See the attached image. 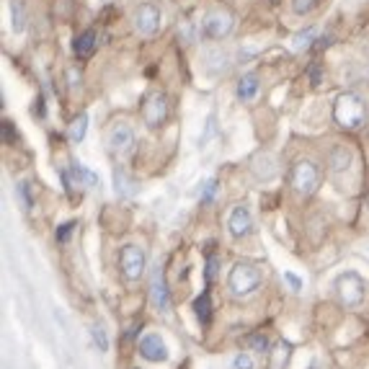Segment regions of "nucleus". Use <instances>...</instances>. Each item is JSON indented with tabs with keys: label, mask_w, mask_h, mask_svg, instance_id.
Segmentation results:
<instances>
[{
	"label": "nucleus",
	"mask_w": 369,
	"mask_h": 369,
	"mask_svg": "<svg viewBox=\"0 0 369 369\" xmlns=\"http://www.w3.org/2000/svg\"><path fill=\"white\" fill-rule=\"evenodd\" d=\"M264 282V274L256 264H248V261H241L230 269L227 274V289H230L232 297H250Z\"/></svg>",
	"instance_id": "f257e3e1"
},
{
	"label": "nucleus",
	"mask_w": 369,
	"mask_h": 369,
	"mask_svg": "<svg viewBox=\"0 0 369 369\" xmlns=\"http://www.w3.org/2000/svg\"><path fill=\"white\" fill-rule=\"evenodd\" d=\"M333 119L338 127L344 129H356L367 119V106L356 93H344L338 96L333 103Z\"/></svg>",
	"instance_id": "f03ea898"
},
{
	"label": "nucleus",
	"mask_w": 369,
	"mask_h": 369,
	"mask_svg": "<svg viewBox=\"0 0 369 369\" xmlns=\"http://www.w3.org/2000/svg\"><path fill=\"white\" fill-rule=\"evenodd\" d=\"M289 186H292L300 197L315 194L320 186V168L312 160H297L289 173Z\"/></svg>",
	"instance_id": "7ed1b4c3"
},
{
	"label": "nucleus",
	"mask_w": 369,
	"mask_h": 369,
	"mask_svg": "<svg viewBox=\"0 0 369 369\" xmlns=\"http://www.w3.org/2000/svg\"><path fill=\"white\" fill-rule=\"evenodd\" d=\"M145 266H147V256L137 243H127L119 250V271L127 282H140L142 274H145Z\"/></svg>",
	"instance_id": "20e7f679"
},
{
	"label": "nucleus",
	"mask_w": 369,
	"mask_h": 369,
	"mask_svg": "<svg viewBox=\"0 0 369 369\" xmlns=\"http://www.w3.org/2000/svg\"><path fill=\"white\" fill-rule=\"evenodd\" d=\"M336 294L346 308H359L364 302V279L356 271H346L336 279Z\"/></svg>",
	"instance_id": "39448f33"
},
{
	"label": "nucleus",
	"mask_w": 369,
	"mask_h": 369,
	"mask_svg": "<svg viewBox=\"0 0 369 369\" xmlns=\"http://www.w3.org/2000/svg\"><path fill=\"white\" fill-rule=\"evenodd\" d=\"M232 29H235V18L227 10H209L204 21H202V26H199V34L204 36V39L220 42V39L232 34Z\"/></svg>",
	"instance_id": "423d86ee"
},
{
	"label": "nucleus",
	"mask_w": 369,
	"mask_h": 369,
	"mask_svg": "<svg viewBox=\"0 0 369 369\" xmlns=\"http://www.w3.org/2000/svg\"><path fill=\"white\" fill-rule=\"evenodd\" d=\"M106 145H109V153L114 158H127L135 150V129L129 127V124H124V121L114 124L109 129V135H106Z\"/></svg>",
	"instance_id": "0eeeda50"
},
{
	"label": "nucleus",
	"mask_w": 369,
	"mask_h": 369,
	"mask_svg": "<svg viewBox=\"0 0 369 369\" xmlns=\"http://www.w3.org/2000/svg\"><path fill=\"white\" fill-rule=\"evenodd\" d=\"M132 21H135V31L140 36H153L160 29L163 13H160V8L155 3H140L137 8H135V18Z\"/></svg>",
	"instance_id": "6e6552de"
},
{
	"label": "nucleus",
	"mask_w": 369,
	"mask_h": 369,
	"mask_svg": "<svg viewBox=\"0 0 369 369\" xmlns=\"http://www.w3.org/2000/svg\"><path fill=\"white\" fill-rule=\"evenodd\" d=\"M165 119H168V98L160 91H155L142 103V121L150 129H158Z\"/></svg>",
	"instance_id": "1a4fd4ad"
},
{
	"label": "nucleus",
	"mask_w": 369,
	"mask_h": 369,
	"mask_svg": "<svg viewBox=\"0 0 369 369\" xmlns=\"http://www.w3.org/2000/svg\"><path fill=\"white\" fill-rule=\"evenodd\" d=\"M140 356L145 361H153V364H160V361L171 359V352H168V344L163 341V336L150 331L140 338Z\"/></svg>",
	"instance_id": "9d476101"
},
{
	"label": "nucleus",
	"mask_w": 369,
	"mask_h": 369,
	"mask_svg": "<svg viewBox=\"0 0 369 369\" xmlns=\"http://www.w3.org/2000/svg\"><path fill=\"white\" fill-rule=\"evenodd\" d=\"M150 297H153V305L158 312H163V315L171 312V292H168V284H165V274L160 264L153 266V274H150Z\"/></svg>",
	"instance_id": "9b49d317"
},
{
	"label": "nucleus",
	"mask_w": 369,
	"mask_h": 369,
	"mask_svg": "<svg viewBox=\"0 0 369 369\" xmlns=\"http://www.w3.org/2000/svg\"><path fill=\"white\" fill-rule=\"evenodd\" d=\"M227 230H230L232 238H246L253 230V215H250L248 206H232V212L227 215Z\"/></svg>",
	"instance_id": "f8f14e48"
},
{
	"label": "nucleus",
	"mask_w": 369,
	"mask_h": 369,
	"mask_svg": "<svg viewBox=\"0 0 369 369\" xmlns=\"http://www.w3.org/2000/svg\"><path fill=\"white\" fill-rule=\"evenodd\" d=\"M352 163H354V153H352V147H346V145H336L333 150H331V155H328V165H331V171L333 173L349 171Z\"/></svg>",
	"instance_id": "ddd939ff"
},
{
	"label": "nucleus",
	"mask_w": 369,
	"mask_h": 369,
	"mask_svg": "<svg viewBox=\"0 0 369 369\" xmlns=\"http://www.w3.org/2000/svg\"><path fill=\"white\" fill-rule=\"evenodd\" d=\"M250 168H253V176H256L258 181H264V183H266V181H274V179H276L274 158H271L269 153L256 155V158H253V165H250Z\"/></svg>",
	"instance_id": "4468645a"
},
{
	"label": "nucleus",
	"mask_w": 369,
	"mask_h": 369,
	"mask_svg": "<svg viewBox=\"0 0 369 369\" xmlns=\"http://www.w3.org/2000/svg\"><path fill=\"white\" fill-rule=\"evenodd\" d=\"M258 91H261V80H258L256 73L243 75L241 80H238V88H235V93H238V98H241L243 103L253 101V98L258 96Z\"/></svg>",
	"instance_id": "2eb2a0df"
},
{
	"label": "nucleus",
	"mask_w": 369,
	"mask_h": 369,
	"mask_svg": "<svg viewBox=\"0 0 369 369\" xmlns=\"http://www.w3.org/2000/svg\"><path fill=\"white\" fill-rule=\"evenodd\" d=\"M96 47H98V36H96V31H83V34L77 36L75 44H73V50H75L77 57H91L96 52Z\"/></svg>",
	"instance_id": "dca6fc26"
},
{
	"label": "nucleus",
	"mask_w": 369,
	"mask_h": 369,
	"mask_svg": "<svg viewBox=\"0 0 369 369\" xmlns=\"http://www.w3.org/2000/svg\"><path fill=\"white\" fill-rule=\"evenodd\" d=\"M73 179H75L77 183L88 186V189H96V186H101V183H98V176H96L93 171H88L86 165H80V163H73Z\"/></svg>",
	"instance_id": "f3484780"
},
{
	"label": "nucleus",
	"mask_w": 369,
	"mask_h": 369,
	"mask_svg": "<svg viewBox=\"0 0 369 369\" xmlns=\"http://www.w3.org/2000/svg\"><path fill=\"white\" fill-rule=\"evenodd\" d=\"M315 39H318V29H315V26H308L305 31H300V34H294V39H292V50H294V52L310 50Z\"/></svg>",
	"instance_id": "a211bd4d"
},
{
	"label": "nucleus",
	"mask_w": 369,
	"mask_h": 369,
	"mask_svg": "<svg viewBox=\"0 0 369 369\" xmlns=\"http://www.w3.org/2000/svg\"><path fill=\"white\" fill-rule=\"evenodd\" d=\"M10 13H13V31L21 34L26 29V8L24 0H10Z\"/></svg>",
	"instance_id": "6ab92c4d"
},
{
	"label": "nucleus",
	"mask_w": 369,
	"mask_h": 369,
	"mask_svg": "<svg viewBox=\"0 0 369 369\" xmlns=\"http://www.w3.org/2000/svg\"><path fill=\"white\" fill-rule=\"evenodd\" d=\"M194 312H197V318L202 323H209V315H212V302H209V292L199 294L197 300H194Z\"/></svg>",
	"instance_id": "aec40b11"
},
{
	"label": "nucleus",
	"mask_w": 369,
	"mask_h": 369,
	"mask_svg": "<svg viewBox=\"0 0 369 369\" xmlns=\"http://www.w3.org/2000/svg\"><path fill=\"white\" fill-rule=\"evenodd\" d=\"M114 183H116V194H119V197H132V194H135L132 181L127 179L124 168H116V171H114Z\"/></svg>",
	"instance_id": "412c9836"
},
{
	"label": "nucleus",
	"mask_w": 369,
	"mask_h": 369,
	"mask_svg": "<svg viewBox=\"0 0 369 369\" xmlns=\"http://www.w3.org/2000/svg\"><path fill=\"white\" fill-rule=\"evenodd\" d=\"M88 121H91V116H88V114H80V116L70 124V140H73V142H80V140L86 137Z\"/></svg>",
	"instance_id": "4be33fe9"
},
{
	"label": "nucleus",
	"mask_w": 369,
	"mask_h": 369,
	"mask_svg": "<svg viewBox=\"0 0 369 369\" xmlns=\"http://www.w3.org/2000/svg\"><path fill=\"white\" fill-rule=\"evenodd\" d=\"M318 3L320 0H292V10L297 16H308V13L318 8Z\"/></svg>",
	"instance_id": "5701e85b"
},
{
	"label": "nucleus",
	"mask_w": 369,
	"mask_h": 369,
	"mask_svg": "<svg viewBox=\"0 0 369 369\" xmlns=\"http://www.w3.org/2000/svg\"><path fill=\"white\" fill-rule=\"evenodd\" d=\"M230 367L232 369H256V361L250 359V354L241 352V354H235V356H232Z\"/></svg>",
	"instance_id": "b1692460"
},
{
	"label": "nucleus",
	"mask_w": 369,
	"mask_h": 369,
	"mask_svg": "<svg viewBox=\"0 0 369 369\" xmlns=\"http://www.w3.org/2000/svg\"><path fill=\"white\" fill-rule=\"evenodd\" d=\"M91 336H93V344L98 346V352H109V338H106V331L101 326L91 328Z\"/></svg>",
	"instance_id": "393cba45"
},
{
	"label": "nucleus",
	"mask_w": 369,
	"mask_h": 369,
	"mask_svg": "<svg viewBox=\"0 0 369 369\" xmlns=\"http://www.w3.org/2000/svg\"><path fill=\"white\" fill-rule=\"evenodd\" d=\"M16 191H18V199H21L24 209H26V212H31L34 202H31V194H29V183H26V181H21V183L16 186Z\"/></svg>",
	"instance_id": "a878e982"
},
{
	"label": "nucleus",
	"mask_w": 369,
	"mask_h": 369,
	"mask_svg": "<svg viewBox=\"0 0 369 369\" xmlns=\"http://www.w3.org/2000/svg\"><path fill=\"white\" fill-rule=\"evenodd\" d=\"M215 191H217V181L215 179H209L204 183V191H202V202H212V199H215Z\"/></svg>",
	"instance_id": "bb28decb"
},
{
	"label": "nucleus",
	"mask_w": 369,
	"mask_h": 369,
	"mask_svg": "<svg viewBox=\"0 0 369 369\" xmlns=\"http://www.w3.org/2000/svg\"><path fill=\"white\" fill-rule=\"evenodd\" d=\"M248 344L256 349V352H266L269 349V341H266V336H261V333H256V336H250L248 338Z\"/></svg>",
	"instance_id": "cd10ccee"
},
{
	"label": "nucleus",
	"mask_w": 369,
	"mask_h": 369,
	"mask_svg": "<svg viewBox=\"0 0 369 369\" xmlns=\"http://www.w3.org/2000/svg\"><path fill=\"white\" fill-rule=\"evenodd\" d=\"M284 282L292 287V292H300L302 289V279L300 276H294L292 271H284Z\"/></svg>",
	"instance_id": "c85d7f7f"
},
{
	"label": "nucleus",
	"mask_w": 369,
	"mask_h": 369,
	"mask_svg": "<svg viewBox=\"0 0 369 369\" xmlns=\"http://www.w3.org/2000/svg\"><path fill=\"white\" fill-rule=\"evenodd\" d=\"M217 264H220V261H217L215 256L206 261V282H212V279L217 276Z\"/></svg>",
	"instance_id": "c756f323"
},
{
	"label": "nucleus",
	"mask_w": 369,
	"mask_h": 369,
	"mask_svg": "<svg viewBox=\"0 0 369 369\" xmlns=\"http://www.w3.org/2000/svg\"><path fill=\"white\" fill-rule=\"evenodd\" d=\"M3 140H6V142H13V140H16V132H13V124H10V121H3Z\"/></svg>",
	"instance_id": "7c9ffc66"
},
{
	"label": "nucleus",
	"mask_w": 369,
	"mask_h": 369,
	"mask_svg": "<svg viewBox=\"0 0 369 369\" xmlns=\"http://www.w3.org/2000/svg\"><path fill=\"white\" fill-rule=\"evenodd\" d=\"M73 227H75V225H73V223H65V225H62L60 232H57V241H60V243L68 241V238H70V232H73Z\"/></svg>",
	"instance_id": "2f4dec72"
},
{
	"label": "nucleus",
	"mask_w": 369,
	"mask_h": 369,
	"mask_svg": "<svg viewBox=\"0 0 369 369\" xmlns=\"http://www.w3.org/2000/svg\"><path fill=\"white\" fill-rule=\"evenodd\" d=\"M68 75H70V88H73V91H75V88H80V73H77L75 68H70Z\"/></svg>",
	"instance_id": "473e14b6"
},
{
	"label": "nucleus",
	"mask_w": 369,
	"mask_h": 369,
	"mask_svg": "<svg viewBox=\"0 0 369 369\" xmlns=\"http://www.w3.org/2000/svg\"><path fill=\"white\" fill-rule=\"evenodd\" d=\"M364 44H367V50H369V31H367V36H364Z\"/></svg>",
	"instance_id": "72a5a7b5"
}]
</instances>
